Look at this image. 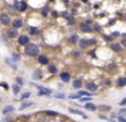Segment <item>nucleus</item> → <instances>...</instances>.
<instances>
[{"label": "nucleus", "mask_w": 126, "mask_h": 122, "mask_svg": "<svg viewBox=\"0 0 126 122\" xmlns=\"http://www.w3.org/2000/svg\"><path fill=\"white\" fill-rule=\"evenodd\" d=\"M104 39H106V41H109V42H110V41L112 39V37H107V35H106V37H104Z\"/></svg>", "instance_id": "obj_40"}, {"label": "nucleus", "mask_w": 126, "mask_h": 122, "mask_svg": "<svg viewBox=\"0 0 126 122\" xmlns=\"http://www.w3.org/2000/svg\"><path fill=\"white\" fill-rule=\"evenodd\" d=\"M25 53L29 57H37L39 56V48L35 43H29V45L25 46Z\"/></svg>", "instance_id": "obj_1"}, {"label": "nucleus", "mask_w": 126, "mask_h": 122, "mask_svg": "<svg viewBox=\"0 0 126 122\" xmlns=\"http://www.w3.org/2000/svg\"><path fill=\"white\" fill-rule=\"evenodd\" d=\"M1 122H11V115H4Z\"/></svg>", "instance_id": "obj_30"}, {"label": "nucleus", "mask_w": 126, "mask_h": 122, "mask_svg": "<svg viewBox=\"0 0 126 122\" xmlns=\"http://www.w3.org/2000/svg\"><path fill=\"white\" fill-rule=\"evenodd\" d=\"M91 100V96H83V98H80V102H83V103H88Z\"/></svg>", "instance_id": "obj_28"}, {"label": "nucleus", "mask_w": 126, "mask_h": 122, "mask_svg": "<svg viewBox=\"0 0 126 122\" xmlns=\"http://www.w3.org/2000/svg\"><path fill=\"white\" fill-rule=\"evenodd\" d=\"M53 96H54V98H57V99H65V98H66V95H65V94H60V92H58V94H54Z\"/></svg>", "instance_id": "obj_26"}, {"label": "nucleus", "mask_w": 126, "mask_h": 122, "mask_svg": "<svg viewBox=\"0 0 126 122\" xmlns=\"http://www.w3.org/2000/svg\"><path fill=\"white\" fill-rule=\"evenodd\" d=\"M80 56H81V52L80 50H73L72 52V57H73V58H80Z\"/></svg>", "instance_id": "obj_23"}, {"label": "nucleus", "mask_w": 126, "mask_h": 122, "mask_svg": "<svg viewBox=\"0 0 126 122\" xmlns=\"http://www.w3.org/2000/svg\"><path fill=\"white\" fill-rule=\"evenodd\" d=\"M7 35H8V38H16L18 35V29H15V27H12V29H8V31H7Z\"/></svg>", "instance_id": "obj_11"}, {"label": "nucleus", "mask_w": 126, "mask_h": 122, "mask_svg": "<svg viewBox=\"0 0 126 122\" xmlns=\"http://www.w3.org/2000/svg\"><path fill=\"white\" fill-rule=\"evenodd\" d=\"M30 34H34V35H37V34H39V31L37 29H33V27H31L30 29Z\"/></svg>", "instance_id": "obj_32"}, {"label": "nucleus", "mask_w": 126, "mask_h": 122, "mask_svg": "<svg viewBox=\"0 0 126 122\" xmlns=\"http://www.w3.org/2000/svg\"><path fill=\"white\" fill-rule=\"evenodd\" d=\"M46 114L47 115H52V117H57L58 115V113H56V111H50V110H47Z\"/></svg>", "instance_id": "obj_31"}, {"label": "nucleus", "mask_w": 126, "mask_h": 122, "mask_svg": "<svg viewBox=\"0 0 126 122\" xmlns=\"http://www.w3.org/2000/svg\"><path fill=\"white\" fill-rule=\"evenodd\" d=\"M12 92H14L15 95H18L20 92V86L19 84H14V86H12Z\"/></svg>", "instance_id": "obj_21"}, {"label": "nucleus", "mask_w": 126, "mask_h": 122, "mask_svg": "<svg viewBox=\"0 0 126 122\" xmlns=\"http://www.w3.org/2000/svg\"><path fill=\"white\" fill-rule=\"evenodd\" d=\"M119 106H121V107H123V106H126V98H123L122 100H119Z\"/></svg>", "instance_id": "obj_34"}, {"label": "nucleus", "mask_w": 126, "mask_h": 122, "mask_svg": "<svg viewBox=\"0 0 126 122\" xmlns=\"http://www.w3.org/2000/svg\"><path fill=\"white\" fill-rule=\"evenodd\" d=\"M16 84H19L20 87L25 86V80H23V77H16Z\"/></svg>", "instance_id": "obj_29"}, {"label": "nucleus", "mask_w": 126, "mask_h": 122, "mask_svg": "<svg viewBox=\"0 0 126 122\" xmlns=\"http://www.w3.org/2000/svg\"><path fill=\"white\" fill-rule=\"evenodd\" d=\"M80 98H81V95H80L79 92H77V94H71L69 95V99H80Z\"/></svg>", "instance_id": "obj_25"}, {"label": "nucleus", "mask_w": 126, "mask_h": 122, "mask_svg": "<svg viewBox=\"0 0 126 122\" xmlns=\"http://www.w3.org/2000/svg\"><path fill=\"white\" fill-rule=\"evenodd\" d=\"M33 79H39V70H35L33 73Z\"/></svg>", "instance_id": "obj_36"}, {"label": "nucleus", "mask_w": 126, "mask_h": 122, "mask_svg": "<svg viewBox=\"0 0 126 122\" xmlns=\"http://www.w3.org/2000/svg\"><path fill=\"white\" fill-rule=\"evenodd\" d=\"M15 8H16V11H26V8H27V4H26L25 1H18L15 3Z\"/></svg>", "instance_id": "obj_10"}, {"label": "nucleus", "mask_w": 126, "mask_h": 122, "mask_svg": "<svg viewBox=\"0 0 126 122\" xmlns=\"http://www.w3.org/2000/svg\"><path fill=\"white\" fill-rule=\"evenodd\" d=\"M119 115H123V117L126 115V108H121V110H119Z\"/></svg>", "instance_id": "obj_37"}, {"label": "nucleus", "mask_w": 126, "mask_h": 122, "mask_svg": "<svg viewBox=\"0 0 126 122\" xmlns=\"http://www.w3.org/2000/svg\"><path fill=\"white\" fill-rule=\"evenodd\" d=\"M119 33H118V31H115V33H112V34H111V37H114V38H117V37H119Z\"/></svg>", "instance_id": "obj_38"}, {"label": "nucleus", "mask_w": 126, "mask_h": 122, "mask_svg": "<svg viewBox=\"0 0 126 122\" xmlns=\"http://www.w3.org/2000/svg\"><path fill=\"white\" fill-rule=\"evenodd\" d=\"M68 111H69V113H72V114H76V115H80V117H83L84 119H88L87 114H84L83 111H80L79 108H72V107H69V108H68Z\"/></svg>", "instance_id": "obj_6"}, {"label": "nucleus", "mask_w": 126, "mask_h": 122, "mask_svg": "<svg viewBox=\"0 0 126 122\" xmlns=\"http://www.w3.org/2000/svg\"><path fill=\"white\" fill-rule=\"evenodd\" d=\"M18 42H19V45H23V46H26V45H29V35H19L18 37Z\"/></svg>", "instance_id": "obj_9"}, {"label": "nucleus", "mask_w": 126, "mask_h": 122, "mask_svg": "<svg viewBox=\"0 0 126 122\" xmlns=\"http://www.w3.org/2000/svg\"><path fill=\"white\" fill-rule=\"evenodd\" d=\"M49 72L50 73H56L57 72V67H56V65H49Z\"/></svg>", "instance_id": "obj_27"}, {"label": "nucleus", "mask_w": 126, "mask_h": 122, "mask_svg": "<svg viewBox=\"0 0 126 122\" xmlns=\"http://www.w3.org/2000/svg\"><path fill=\"white\" fill-rule=\"evenodd\" d=\"M30 92H23V94L22 95H20V100H22V102H23V100H26V99H27V98H30Z\"/></svg>", "instance_id": "obj_24"}, {"label": "nucleus", "mask_w": 126, "mask_h": 122, "mask_svg": "<svg viewBox=\"0 0 126 122\" xmlns=\"http://www.w3.org/2000/svg\"><path fill=\"white\" fill-rule=\"evenodd\" d=\"M34 86L37 87V88L39 89L38 95H52L53 91L50 88H46V87H42V86H38V84H34Z\"/></svg>", "instance_id": "obj_4"}, {"label": "nucleus", "mask_w": 126, "mask_h": 122, "mask_svg": "<svg viewBox=\"0 0 126 122\" xmlns=\"http://www.w3.org/2000/svg\"><path fill=\"white\" fill-rule=\"evenodd\" d=\"M12 60H14V61H19V60H20L19 54H16V53H15V54H12Z\"/></svg>", "instance_id": "obj_33"}, {"label": "nucleus", "mask_w": 126, "mask_h": 122, "mask_svg": "<svg viewBox=\"0 0 126 122\" xmlns=\"http://www.w3.org/2000/svg\"><path fill=\"white\" fill-rule=\"evenodd\" d=\"M91 22H83V23H80V29L83 30V31H91L92 30V27H91Z\"/></svg>", "instance_id": "obj_12"}, {"label": "nucleus", "mask_w": 126, "mask_h": 122, "mask_svg": "<svg viewBox=\"0 0 126 122\" xmlns=\"http://www.w3.org/2000/svg\"><path fill=\"white\" fill-rule=\"evenodd\" d=\"M60 79L63 83H69L71 81V73L69 72H61L60 73Z\"/></svg>", "instance_id": "obj_7"}, {"label": "nucleus", "mask_w": 126, "mask_h": 122, "mask_svg": "<svg viewBox=\"0 0 126 122\" xmlns=\"http://www.w3.org/2000/svg\"><path fill=\"white\" fill-rule=\"evenodd\" d=\"M91 43H95V39H92V41H87V39H80V41H79V46H80V49H87L88 46L91 45Z\"/></svg>", "instance_id": "obj_5"}, {"label": "nucleus", "mask_w": 126, "mask_h": 122, "mask_svg": "<svg viewBox=\"0 0 126 122\" xmlns=\"http://www.w3.org/2000/svg\"><path fill=\"white\" fill-rule=\"evenodd\" d=\"M98 110H100V111H111V106H107V105H100V106H98Z\"/></svg>", "instance_id": "obj_19"}, {"label": "nucleus", "mask_w": 126, "mask_h": 122, "mask_svg": "<svg viewBox=\"0 0 126 122\" xmlns=\"http://www.w3.org/2000/svg\"><path fill=\"white\" fill-rule=\"evenodd\" d=\"M47 12H49V7L42 8V15H47Z\"/></svg>", "instance_id": "obj_35"}, {"label": "nucleus", "mask_w": 126, "mask_h": 122, "mask_svg": "<svg viewBox=\"0 0 126 122\" xmlns=\"http://www.w3.org/2000/svg\"><path fill=\"white\" fill-rule=\"evenodd\" d=\"M117 86L118 87H125L126 86V77L125 76H121L117 79Z\"/></svg>", "instance_id": "obj_17"}, {"label": "nucleus", "mask_w": 126, "mask_h": 122, "mask_svg": "<svg viewBox=\"0 0 126 122\" xmlns=\"http://www.w3.org/2000/svg\"><path fill=\"white\" fill-rule=\"evenodd\" d=\"M23 26V20L20 18H16L14 19V22H12V27H15V29H20V27Z\"/></svg>", "instance_id": "obj_13"}, {"label": "nucleus", "mask_w": 126, "mask_h": 122, "mask_svg": "<svg viewBox=\"0 0 126 122\" xmlns=\"http://www.w3.org/2000/svg\"><path fill=\"white\" fill-rule=\"evenodd\" d=\"M69 41H71L72 43H76V42H79V37H77V35H75V34H72L71 37H69Z\"/></svg>", "instance_id": "obj_22"}, {"label": "nucleus", "mask_w": 126, "mask_h": 122, "mask_svg": "<svg viewBox=\"0 0 126 122\" xmlns=\"http://www.w3.org/2000/svg\"><path fill=\"white\" fill-rule=\"evenodd\" d=\"M111 49L114 52H121V50H122V45H121V43H112Z\"/></svg>", "instance_id": "obj_20"}, {"label": "nucleus", "mask_w": 126, "mask_h": 122, "mask_svg": "<svg viewBox=\"0 0 126 122\" xmlns=\"http://www.w3.org/2000/svg\"><path fill=\"white\" fill-rule=\"evenodd\" d=\"M33 105H34L33 100H30V102H22V103H20V106H19V110L23 111V110H26L27 107H30V106H33Z\"/></svg>", "instance_id": "obj_15"}, {"label": "nucleus", "mask_w": 126, "mask_h": 122, "mask_svg": "<svg viewBox=\"0 0 126 122\" xmlns=\"http://www.w3.org/2000/svg\"><path fill=\"white\" fill-rule=\"evenodd\" d=\"M0 22H1L3 26H10L11 24V18H10V15L7 12H3L0 14Z\"/></svg>", "instance_id": "obj_2"}, {"label": "nucleus", "mask_w": 126, "mask_h": 122, "mask_svg": "<svg viewBox=\"0 0 126 122\" xmlns=\"http://www.w3.org/2000/svg\"><path fill=\"white\" fill-rule=\"evenodd\" d=\"M121 45H122V48L126 49V39H122V41H121Z\"/></svg>", "instance_id": "obj_39"}, {"label": "nucleus", "mask_w": 126, "mask_h": 122, "mask_svg": "<svg viewBox=\"0 0 126 122\" xmlns=\"http://www.w3.org/2000/svg\"><path fill=\"white\" fill-rule=\"evenodd\" d=\"M81 86H83V80H81V77L76 79V80L73 81V88H75V89H79V88H81Z\"/></svg>", "instance_id": "obj_18"}, {"label": "nucleus", "mask_w": 126, "mask_h": 122, "mask_svg": "<svg viewBox=\"0 0 126 122\" xmlns=\"http://www.w3.org/2000/svg\"><path fill=\"white\" fill-rule=\"evenodd\" d=\"M84 108L88 110V111H95V110H98V106H95V105H92L91 102H88V103L84 105Z\"/></svg>", "instance_id": "obj_16"}, {"label": "nucleus", "mask_w": 126, "mask_h": 122, "mask_svg": "<svg viewBox=\"0 0 126 122\" xmlns=\"http://www.w3.org/2000/svg\"><path fill=\"white\" fill-rule=\"evenodd\" d=\"M14 111H15V107H14V106L10 105V106H6V107L3 108L1 114H3V115H11V114L14 113Z\"/></svg>", "instance_id": "obj_8"}, {"label": "nucleus", "mask_w": 126, "mask_h": 122, "mask_svg": "<svg viewBox=\"0 0 126 122\" xmlns=\"http://www.w3.org/2000/svg\"><path fill=\"white\" fill-rule=\"evenodd\" d=\"M85 88H87V91H90V92H96L98 91V84L95 83V81H92V80H90V81H87L85 83Z\"/></svg>", "instance_id": "obj_3"}, {"label": "nucleus", "mask_w": 126, "mask_h": 122, "mask_svg": "<svg viewBox=\"0 0 126 122\" xmlns=\"http://www.w3.org/2000/svg\"><path fill=\"white\" fill-rule=\"evenodd\" d=\"M38 62L41 65H46V64H49V58H47V56L41 54V56H38Z\"/></svg>", "instance_id": "obj_14"}]
</instances>
